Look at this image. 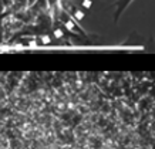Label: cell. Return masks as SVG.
<instances>
[{"mask_svg": "<svg viewBox=\"0 0 155 149\" xmlns=\"http://www.w3.org/2000/svg\"><path fill=\"white\" fill-rule=\"evenodd\" d=\"M131 2L132 0H118L117 3H115V9H117V11H115V19L118 20V17L121 16V13L127 9L128 5H130Z\"/></svg>", "mask_w": 155, "mask_h": 149, "instance_id": "obj_1", "label": "cell"}, {"mask_svg": "<svg viewBox=\"0 0 155 149\" xmlns=\"http://www.w3.org/2000/svg\"><path fill=\"white\" fill-rule=\"evenodd\" d=\"M73 19H74L75 21H81V20L84 19V13L78 9H74L73 10Z\"/></svg>", "mask_w": 155, "mask_h": 149, "instance_id": "obj_2", "label": "cell"}, {"mask_svg": "<svg viewBox=\"0 0 155 149\" xmlns=\"http://www.w3.org/2000/svg\"><path fill=\"white\" fill-rule=\"evenodd\" d=\"M58 6L61 7V10H70V6H71V0H58Z\"/></svg>", "mask_w": 155, "mask_h": 149, "instance_id": "obj_3", "label": "cell"}, {"mask_svg": "<svg viewBox=\"0 0 155 149\" xmlns=\"http://www.w3.org/2000/svg\"><path fill=\"white\" fill-rule=\"evenodd\" d=\"M47 5H48V9L56 11L57 7H58V0H47Z\"/></svg>", "mask_w": 155, "mask_h": 149, "instance_id": "obj_4", "label": "cell"}, {"mask_svg": "<svg viewBox=\"0 0 155 149\" xmlns=\"http://www.w3.org/2000/svg\"><path fill=\"white\" fill-rule=\"evenodd\" d=\"M81 6H83V7H84V9H91V6H93V2H91V0H83V2H81Z\"/></svg>", "mask_w": 155, "mask_h": 149, "instance_id": "obj_5", "label": "cell"}, {"mask_svg": "<svg viewBox=\"0 0 155 149\" xmlns=\"http://www.w3.org/2000/svg\"><path fill=\"white\" fill-rule=\"evenodd\" d=\"M40 40H41V44H50V41H51L48 36H43V37L40 38Z\"/></svg>", "mask_w": 155, "mask_h": 149, "instance_id": "obj_6", "label": "cell"}, {"mask_svg": "<svg viewBox=\"0 0 155 149\" xmlns=\"http://www.w3.org/2000/svg\"><path fill=\"white\" fill-rule=\"evenodd\" d=\"M54 36H56V37H58V38H60V37H63V36H64V33L61 31L60 28H56V30H54Z\"/></svg>", "mask_w": 155, "mask_h": 149, "instance_id": "obj_7", "label": "cell"}, {"mask_svg": "<svg viewBox=\"0 0 155 149\" xmlns=\"http://www.w3.org/2000/svg\"><path fill=\"white\" fill-rule=\"evenodd\" d=\"M34 3H36V0H27V6H28V7H33Z\"/></svg>", "mask_w": 155, "mask_h": 149, "instance_id": "obj_8", "label": "cell"}]
</instances>
